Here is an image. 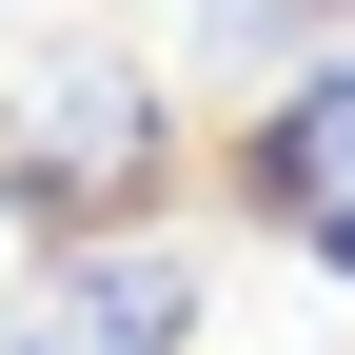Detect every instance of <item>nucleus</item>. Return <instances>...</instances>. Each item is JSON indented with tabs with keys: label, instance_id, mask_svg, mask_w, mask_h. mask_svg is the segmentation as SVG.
Masks as SVG:
<instances>
[{
	"label": "nucleus",
	"instance_id": "f257e3e1",
	"mask_svg": "<svg viewBox=\"0 0 355 355\" xmlns=\"http://www.w3.org/2000/svg\"><path fill=\"white\" fill-rule=\"evenodd\" d=\"M178 158V79L119 60V40H60V60L0 79V217L20 237H99V217H139Z\"/></svg>",
	"mask_w": 355,
	"mask_h": 355
},
{
	"label": "nucleus",
	"instance_id": "20e7f679",
	"mask_svg": "<svg viewBox=\"0 0 355 355\" xmlns=\"http://www.w3.org/2000/svg\"><path fill=\"white\" fill-rule=\"evenodd\" d=\"M316 20H336V0H198V79H237V99H257L277 60H316Z\"/></svg>",
	"mask_w": 355,
	"mask_h": 355
},
{
	"label": "nucleus",
	"instance_id": "f03ea898",
	"mask_svg": "<svg viewBox=\"0 0 355 355\" xmlns=\"http://www.w3.org/2000/svg\"><path fill=\"white\" fill-rule=\"evenodd\" d=\"M198 316H217V237L99 217V237H40V277L0 296V355H198Z\"/></svg>",
	"mask_w": 355,
	"mask_h": 355
},
{
	"label": "nucleus",
	"instance_id": "39448f33",
	"mask_svg": "<svg viewBox=\"0 0 355 355\" xmlns=\"http://www.w3.org/2000/svg\"><path fill=\"white\" fill-rule=\"evenodd\" d=\"M296 257H316V296H355V198H336V217H296Z\"/></svg>",
	"mask_w": 355,
	"mask_h": 355
},
{
	"label": "nucleus",
	"instance_id": "7ed1b4c3",
	"mask_svg": "<svg viewBox=\"0 0 355 355\" xmlns=\"http://www.w3.org/2000/svg\"><path fill=\"white\" fill-rule=\"evenodd\" d=\"M355 198V40H316V60H277L257 79V119H237V217H336Z\"/></svg>",
	"mask_w": 355,
	"mask_h": 355
}]
</instances>
